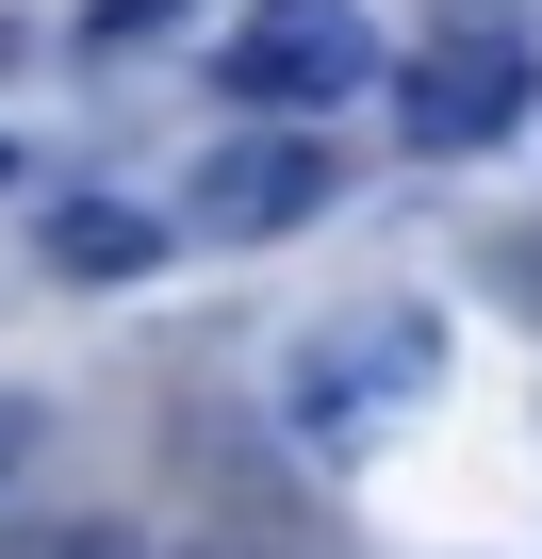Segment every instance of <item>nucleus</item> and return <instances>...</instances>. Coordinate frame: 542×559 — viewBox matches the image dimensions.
<instances>
[{"label":"nucleus","instance_id":"nucleus-1","mask_svg":"<svg viewBox=\"0 0 542 559\" xmlns=\"http://www.w3.org/2000/svg\"><path fill=\"white\" fill-rule=\"evenodd\" d=\"M214 83H230V116H329V99H362L378 83V17L362 0H246L230 17V50H214Z\"/></svg>","mask_w":542,"mask_h":559},{"label":"nucleus","instance_id":"nucleus-2","mask_svg":"<svg viewBox=\"0 0 542 559\" xmlns=\"http://www.w3.org/2000/svg\"><path fill=\"white\" fill-rule=\"evenodd\" d=\"M329 198H346L329 132H297V116H230V132L197 148V181H181V230H197V247H280V230H313Z\"/></svg>","mask_w":542,"mask_h":559},{"label":"nucleus","instance_id":"nucleus-3","mask_svg":"<svg viewBox=\"0 0 542 559\" xmlns=\"http://www.w3.org/2000/svg\"><path fill=\"white\" fill-rule=\"evenodd\" d=\"M395 132H411L427 165L509 148V132H526V34H444V50H411V67H395Z\"/></svg>","mask_w":542,"mask_h":559},{"label":"nucleus","instance_id":"nucleus-4","mask_svg":"<svg viewBox=\"0 0 542 559\" xmlns=\"http://www.w3.org/2000/svg\"><path fill=\"white\" fill-rule=\"evenodd\" d=\"M427 379H444V313H411V297H378V313H346V330L297 346V412H313V428H346V412H411Z\"/></svg>","mask_w":542,"mask_h":559},{"label":"nucleus","instance_id":"nucleus-5","mask_svg":"<svg viewBox=\"0 0 542 559\" xmlns=\"http://www.w3.org/2000/svg\"><path fill=\"white\" fill-rule=\"evenodd\" d=\"M181 247V214H148V198H67L50 214V280H148Z\"/></svg>","mask_w":542,"mask_h":559},{"label":"nucleus","instance_id":"nucleus-6","mask_svg":"<svg viewBox=\"0 0 542 559\" xmlns=\"http://www.w3.org/2000/svg\"><path fill=\"white\" fill-rule=\"evenodd\" d=\"M17 559H165V543H148V526H116V510H83V526H34Z\"/></svg>","mask_w":542,"mask_h":559},{"label":"nucleus","instance_id":"nucleus-7","mask_svg":"<svg viewBox=\"0 0 542 559\" xmlns=\"http://www.w3.org/2000/svg\"><path fill=\"white\" fill-rule=\"evenodd\" d=\"M34 444H50V412H34V395H0V493L34 477Z\"/></svg>","mask_w":542,"mask_h":559},{"label":"nucleus","instance_id":"nucleus-8","mask_svg":"<svg viewBox=\"0 0 542 559\" xmlns=\"http://www.w3.org/2000/svg\"><path fill=\"white\" fill-rule=\"evenodd\" d=\"M493 280H509V297H542V230H493Z\"/></svg>","mask_w":542,"mask_h":559},{"label":"nucleus","instance_id":"nucleus-9","mask_svg":"<svg viewBox=\"0 0 542 559\" xmlns=\"http://www.w3.org/2000/svg\"><path fill=\"white\" fill-rule=\"evenodd\" d=\"M0 67H34V17H0Z\"/></svg>","mask_w":542,"mask_h":559},{"label":"nucleus","instance_id":"nucleus-10","mask_svg":"<svg viewBox=\"0 0 542 559\" xmlns=\"http://www.w3.org/2000/svg\"><path fill=\"white\" fill-rule=\"evenodd\" d=\"M181 559H280V543H181Z\"/></svg>","mask_w":542,"mask_h":559},{"label":"nucleus","instance_id":"nucleus-11","mask_svg":"<svg viewBox=\"0 0 542 559\" xmlns=\"http://www.w3.org/2000/svg\"><path fill=\"white\" fill-rule=\"evenodd\" d=\"M0 181H34V165H17V148H0Z\"/></svg>","mask_w":542,"mask_h":559}]
</instances>
